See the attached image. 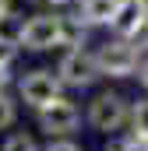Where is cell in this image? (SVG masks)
Instances as JSON below:
<instances>
[{"label":"cell","mask_w":148,"mask_h":151,"mask_svg":"<svg viewBox=\"0 0 148 151\" xmlns=\"http://www.w3.org/2000/svg\"><path fill=\"white\" fill-rule=\"evenodd\" d=\"M95 63H99V74L106 77H131L141 67V46L116 35L95 49Z\"/></svg>","instance_id":"1"},{"label":"cell","mask_w":148,"mask_h":151,"mask_svg":"<svg viewBox=\"0 0 148 151\" xmlns=\"http://www.w3.org/2000/svg\"><path fill=\"white\" fill-rule=\"evenodd\" d=\"M127 119H131V106H127L123 95H116V91H102V95H95L92 106H88V123H92L95 130H102V134L120 130Z\"/></svg>","instance_id":"2"},{"label":"cell","mask_w":148,"mask_h":151,"mask_svg":"<svg viewBox=\"0 0 148 151\" xmlns=\"http://www.w3.org/2000/svg\"><path fill=\"white\" fill-rule=\"evenodd\" d=\"M57 77H60L64 84H71V88H88V84H95V77H99L95 53H88V49H67V53L60 56V63H57Z\"/></svg>","instance_id":"3"},{"label":"cell","mask_w":148,"mask_h":151,"mask_svg":"<svg viewBox=\"0 0 148 151\" xmlns=\"http://www.w3.org/2000/svg\"><path fill=\"white\" fill-rule=\"evenodd\" d=\"M60 28H64V14H36L25 21V32H21V46L42 53V49H53L60 46Z\"/></svg>","instance_id":"4"},{"label":"cell","mask_w":148,"mask_h":151,"mask_svg":"<svg viewBox=\"0 0 148 151\" xmlns=\"http://www.w3.org/2000/svg\"><path fill=\"white\" fill-rule=\"evenodd\" d=\"M60 84H64V81L53 74V70H28V74L21 77L18 91H21V102H25V106L42 109V106H49L53 99H60Z\"/></svg>","instance_id":"5"},{"label":"cell","mask_w":148,"mask_h":151,"mask_svg":"<svg viewBox=\"0 0 148 151\" xmlns=\"http://www.w3.org/2000/svg\"><path fill=\"white\" fill-rule=\"evenodd\" d=\"M39 123H42V130L49 134V137H60V134H71L78 130V123H81V109L74 106L71 99H53L49 106H42L39 109Z\"/></svg>","instance_id":"6"},{"label":"cell","mask_w":148,"mask_h":151,"mask_svg":"<svg viewBox=\"0 0 148 151\" xmlns=\"http://www.w3.org/2000/svg\"><path fill=\"white\" fill-rule=\"evenodd\" d=\"M116 7H120V0H81V4H78V18H81L88 28L110 25L113 14H116Z\"/></svg>","instance_id":"7"},{"label":"cell","mask_w":148,"mask_h":151,"mask_svg":"<svg viewBox=\"0 0 148 151\" xmlns=\"http://www.w3.org/2000/svg\"><path fill=\"white\" fill-rule=\"evenodd\" d=\"M85 35H88V25L78 18V14H64V28H60V46H71V49H81L85 46Z\"/></svg>","instance_id":"8"},{"label":"cell","mask_w":148,"mask_h":151,"mask_svg":"<svg viewBox=\"0 0 148 151\" xmlns=\"http://www.w3.org/2000/svg\"><path fill=\"white\" fill-rule=\"evenodd\" d=\"M21 32H25V18H21V14H14V11H7V14L0 18V39H4V42L21 46Z\"/></svg>","instance_id":"9"},{"label":"cell","mask_w":148,"mask_h":151,"mask_svg":"<svg viewBox=\"0 0 148 151\" xmlns=\"http://www.w3.org/2000/svg\"><path fill=\"white\" fill-rule=\"evenodd\" d=\"M131 127L138 137H148V99H138L131 106Z\"/></svg>","instance_id":"10"},{"label":"cell","mask_w":148,"mask_h":151,"mask_svg":"<svg viewBox=\"0 0 148 151\" xmlns=\"http://www.w3.org/2000/svg\"><path fill=\"white\" fill-rule=\"evenodd\" d=\"M4 151H39V148H36V141L28 134H14V137L4 141Z\"/></svg>","instance_id":"11"},{"label":"cell","mask_w":148,"mask_h":151,"mask_svg":"<svg viewBox=\"0 0 148 151\" xmlns=\"http://www.w3.org/2000/svg\"><path fill=\"white\" fill-rule=\"evenodd\" d=\"M14 116H18L14 102L7 99V91H0V130H4V127H11V123H14Z\"/></svg>","instance_id":"12"},{"label":"cell","mask_w":148,"mask_h":151,"mask_svg":"<svg viewBox=\"0 0 148 151\" xmlns=\"http://www.w3.org/2000/svg\"><path fill=\"white\" fill-rule=\"evenodd\" d=\"M14 53H18V46L0 39V67H11V63H14Z\"/></svg>","instance_id":"13"},{"label":"cell","mask_w":148,"mask_h":151,"mask_svg":"<svg viewBox=\"0 0 148 151\" xmlns=\"http://www.w3.org/2000/svg\"><path fill=\"white\" fill-rule=\"evenodd\" d=\"M123 151H148V137H138V134H131V137L123 141Z\"/></svg>","instance_id":"14"},{"label":"cell","mask_w":148,"mask_h":151,"mask_svg":"<svg viewBox=\"0 0 148 151\" xmlns=\"http://www.w3.org/2000/svg\"><path fill=\"white\" fill-rule=\"evenodd\" d=\"M46 151H81V148H78L74 141H53V144H49Z\"/></svg>","instance_id":"15"},{"label":"cell","mask_w":148,"mask_h":151,"mask_svg":"<svg viewBox=\"0 0 148 151\" xmlns=\"http://www.w3.org/2000/svg\"><path fill=\"white\" fill-rule=\"evenodd\" d=\"M138 81H141V88H148V60H141V67H138Z\"/></svg>","instance_id":"16"},{"label":"cell","mask_w":148,"mask_h":151,"mask_svg":"<svg viewBox=\"0 0 148 151\" xmlns=\"http://www.w3.org/2000/svg\"><path fill=\"white\" fill-rule=\"evenodd\" d=\"M7 70H11V67H0V91L11 84V74H7Z\"/></svg>","instance_id":"17"},{"label":"cell","mask_w":148,"mask_h":151,"mask_svg":"<svg viewBox=\"0 0 148 151\" xmlns=\"http://www.w3.org/2000/svg\"><path fill=\"white\" fill-rule=\"evenodd\" d=\"M11 7H14V0H0V18H4V14H7Z\"/></svg>","instance_id":"18"},{"label":"cell","mask_w":148,"mask_h":151,"mask_svg":"<svg viewBox=\"0 0 148 151\" xmlns=\"http://www.w3.org/2000/svg\"><path fill=\"white\" fill-rule=\"evenodd\" d=\"M39 4H49V7H64V4H71V0H39Z\"/></svg>","instance_id":"19"}]
</instances>
